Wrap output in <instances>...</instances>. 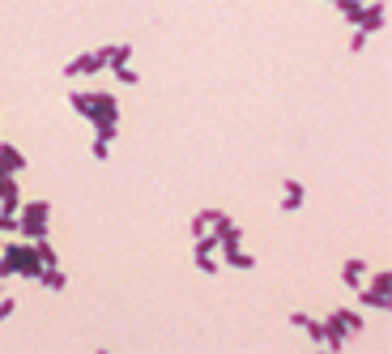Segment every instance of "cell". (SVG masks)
Returning a JSON list of instances; mask_svg holds the SVG:
<instances>
[{
  "mask_svg": "<svg viewBox=\"0 0 392 354\" xmlns=\"http://www.w3.org/2000/svg\"><path fill=\"white\" fill-rule=\"evenodd\" d=\"M47 201H30V205H17V231L26 239H43L47 235Z\"/></svg>",
  "mask_w": 392,
  "mask_h": 354,
  "instance_id": "1",
  "label": "cell"
},
{
  "mask_svg": "<svg viewBox=\"0 0 392 354\" xmlns=\"http://www.w3.org/2000/svg\"><path fill=\"white\" fill-rule=\"evenodd\" d=\"M107 64H102V56L98 51H85V56H77V60H68V77H90V73H102Z\"/></svg>",
  "mask_w": 392,
  "mask_h": 354,
  "instance_id": "2",
  "label": "cell"
},
{
  "mask_svg": "<svg viewBox=\"0 0 392 354\" xmlns=\"http://www.w3.org/2000/svg\"><path fill=\"white\" fill-rule=\"evenodd\" d=\"M329 329H333L337 338L359 333V329H363V316H359V312H350V308H337V312H333V321H329Z\"/></svg>",
  "mask_w": 392,
  "mask_h": 354,
  "instance_id": "3",
  "label": "cell"
},
{
  "mask_svg": "<svg viewBox=\"0 0 392 354\" xmlns=\"http://www.w3.org/2000/svg\"><path fill=\"white\" fill-rule=\"evenodd\" d=\"M354 26H363L367 34H371V30H380V26H384V4H380V0L363 4V13H359V21H354Z\"/></svg>",
  "mask_w": 392,
  "mask_h": 354,
  "instance_id": "4",
  "label": "cell"
},
{
  "mask_svg": "<svg viewBox=\"0 0 392 354\" xmlns=\"http://www.w3.org/2000/svg\"><path fill=\"white\" fill-rule=\"evenodd\" d=\"M98 56H102L107 68H120V64L132 60V47H128V43H111V47H98Z\"/></svg>",
  "mask_w": 392,
  "mask_h": 354,
  "instance_id": "5",
  "label": "cell"
},
{
  "mask_svg": "<svg viewBox=\"0 0 392 354\" xmlns=\"http://www.w3.org/2000/svg\"><path fill=\"white\" fill-rule=\"evenodd\" d=\"M299 205H303V184H299V179H286V192H282V209H286V214H295Z\"/></svg>",
  "mask_w": 392,
  "mask_h": 354,
  "instance_id": "6",
  "label": "cell"
},
{
  "mask_svg": "<svg viewBox=\"0 0 392 354\" xmlns=\"http://www.w3.org/2000/svg\"><path fill=\"white\" fill-rule=\"evenodd\" d=\"M21 167H26V154H21V150H13V145H0V171H9V175H13V171H21Z\"/></svg>",
  "mask_w": 392,
  "mask_h": 354,
  "instance_id": "7",
  "label": "cell"
},
{
  "mask_svg": "<svg viewBox=\"0 0 392 354\" xmlns=\"http://www.w3.org/2000/svg\"><path fill=\"white\" fill-rule=\"evenodd\" d=\"M363 274H367L363 261H346V265H341V282H346V286H363Z\"/></svg>",
  "mask_w": 392,
  "mask_h": 354,
  "instance_id": "8",
  "label": "cell"
},
{
  "mask_svg": "<svg viewBox=\"0 0 392 354\" xmlns=\"http://www.w3.org/2000/svg\"><path fill=\"white\" fill-rule=\"evenodd\" d=\"M226 261H231L235 269H252V265H256V261H252L248 252H239V248H226Z\"/></svg>",
  "mask_w": 392,
  "mask_h": 354,
  "instance_id": "9",
  "label": "cell"
},
{
  "mask_svg": "<svg viewBox=\"0 0 392 354\" xmlns=\"http://www.w3.org/2000/svg\"><path fill=\"white\" fill-rule=\"evenodd\" d=\"M371 291H380V295H392V278H388V274H376V278H371Z\"/></svg>",
  "mask_w": 392,
  "mask_h": 354,
  "instance_id": "10",
  "label": "cell"
},
{
  "mask_svg": "<svg viewBox=\"0 0 392 354\" xmlns=\"http://www.w3.org/2000/svg\"><path fill=\"white\" fill-rule=\"evenodd\" d=\"M115 77H120L124 85H137V68H132V64H120V68H115Z\"/></svg>",
  "mask_w": 392,
  "mask_h": 354,
  "instance_id": "11",
  "label": "cell"
},
{
  "mask_svg": "<svg viewBox=\"0 0 392 354\" xmlns=\"http://www.w3.org/2000/svg\"><path fill=\"white\" fill-rule=\"evenodd\" d=\"M111 154V141L107 137H94V158H107Z\"/></svg>",
  "mask_w": 392,
  "mask_h": 354,
  "instance_id": "12",
  "label": "cell"
},
{
  "mask_svg": "<svg viewBox=\"0 0 392 354\" xmlns=\"http://www.w3.org/2000/svg\"><path fill=\"white\" fill-rule=\"evenodd\" d=\"M350 47H354V51H363V47H367V30H363V26L354 30V38H350Z\"/></svg>",
  "mask_w": 392,
  "mask_h": 354,
  "instance_id": "13",
  "label": "cell"
},
{
  "mask_svg": "<svg viewBox=\"0 0 392 354\" xmlns=\"http://www.w3.org/2000/svg\"><path fill=\"white\" fill-rule=\"evenodd\" d=\"M9 312H13V299H4V303H0V321H4Z\"/></svg>",
  "mask_w": 392,
  "mask_h": 354,
  "instance_id": "14",
  "label": "cell"
}]
</instances>
